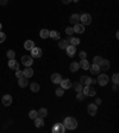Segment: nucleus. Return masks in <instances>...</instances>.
<instances>
[{
  "mask_svg": "<svg viewBox=\"0 0 119 133\" xmlns=\"http://www.w3.org/2000/svg\"><path fill=\"white\" fill-rule=\"evenodd\" d=\"M64 127H66V128H68V130H75V128L78 127V121H76V119L71 118V116L66 118V120H64Z\"/></svg>",
  "mask_w": 119,
  "mask_h": 133,
  "instance_id": "nucleus-1",
  "label": "nucleus"
},
{
  "mask_svg": "<svg viewBox=\"0 0 119 133\" xmlns=\"http://www.w3.org/2000/svg\"><path fill=\"white\" fill-rule=\"evenodd\" d=\"M80 20H81L82 25H89L92 23V16L88 13H85L82 14L81 17H80Z\"/></svg>",
  "mask_w": 119,
  "mask_h": 133,
  "instance_id": "nucleus-2",
  "label": "nucleus"
},
{
  "mask_svg": "<svg viewBox=\"0 0 119 133\" xmlns=\"http://www.w3.org/2000/svg\"><path fill=\"white\" fill-rule=\"evenodd\" d=\"M96 82H98L100 86H106L107 83H109V76L106 75V74H101V75L98 76V80H96Z\"/></svg>",
  "mask_w": 119,
  "mask_h": 133,
  "instance_id": "nucleus-3",
  "label": "nucleus"
},
{
  "mask_svg": "<svg viewBox=\"0 0 119 133\" xmlns=\"http://www.w3.org/2000/svg\"><path fill=\"white\" fill-rule=\"evenodd\" d=\"M52 132L54 133H64L66 132L64 125H63V124H60V123L55 124L54 127H52Z\"/></svg>",
  "mask_w": 119,
  "mask_h": 133,
  "instance_id": "nucleus-4",
  "label": "nucleus"
},
{
  "mask_svg": "<svg viewBox=\"0 0 119 133\" xmlns=\"http://www.w3.org/2000/svg\"><path fill=\"white\" fill-rule=\"evenodd\" d=\"M82 89H83V94H85L86 96H94L95 95V89L93 88L91 84L86 86L85 88H82Z\"/></svg>",
  "mask_w": 119,
  "mask_h": 133,
  "instance_id": "nucleus-5",
  "label": "nucleus"
},
{
  "mask_svg": "<svg viewBox=\"0 0 119 133\" xmlns=\"http://www.w3.org/2000/svg\"><path fill=\"white\" fill-rule=\"evenodd\" d=\"M21 63H23L25 67H31V65H32V63H34V58L31 57V56H27V55H25V56H23V57H21Z\"/></svg>",
  "mask_w": 119,
  "mask_h": 133,
  "instance_id": "nucleus-6",
  "label": "nucleus"
},
{
  "mask_svg": "<svg viewBox=\"0 0 119 133\" xmlns=\"http://www.w3.org/2000/svg\"><path fill=\"white\" fill-rule=\"evenodd\" d=\"M31 51V57H36V58H39L42 57V55H43V51H42V49L41 48H32L30 50Z\"/></svg>",
  "mask_w": 119,
  "mask_h": 133,
  "instance_id": "nucleus-7",
  "label": "nucleus"
},
{
  "mask_svg": "<svg viewBox=\"0 0 119 133\" xmlns=\"http://www.w3.org/2000/svg\"><path fill=\"white\" fill-rule=\"evenodd\" d=\"M96 111H98V106H96L95 103H89L88 107H87V112H88V114L94 116L95 114H96Z\"/></svg>",
  "mask_w": 119,
  "mask_h": 133,
  "instance_id": "nucleus-8",
  "label": "nucleus"
},
{
  "mask_svg": "<svg viewBox=\"0 0 119 133\" xmlns=\"http://www.w3.org/2000/svg\"><path fill=\"white\" fill-rule=\"evenodd\" d=\"M80 83L82 86H88V84H92V79L89 76H86V75H82L80 77Z\"/></svg>",
  "mask_w": 119,
  "mask_h": 133,
  "instance_id": "nucleus-9",
  "label": "nucleus"
},
{
  "mask_svg": "<svg viewBox=\"0 0 119 133\" xmlns=\"http://www.w3.org/2000/svg\"><path fill=\"white\" fill-rule=\"evenodd\" d=\"M1 102H3L4 106H6L8 107L12 103V96L8 95V94H6V95H4L3 96V100H1Z\"/></svg>",
  "mask_w": 119,
  "mask_h": 133,
  "instance_id": "nucleus-10",
  "label": "nucleus"
},
{
  "mask_svg": "<svg viewBox=\"0 0 119 133\" xmlns=\"http://www.w3.org/2000/svg\"><path fill=\"white\" fill-rule=\"evenodd\" d=\"M99 68H100V70H104V71L109 70L110 69V61H107V59H102V61L100 62V64H99Z\"/></svg>",
  "mask_w": 119,
  "mask_h": 133,
  "instance_id": "nucleus-11",
  "label": "nucleus"
},
{
  "mask_svg": "<svg viewBox=\"0 0 119 133\" xmlns=\"http://www.w3.org/2000/svg\"><path fill=\"white\" fill-rule=\"evenodd\" d=\"M74 32H76V33H79V34H81V33H83L85 32V25H82V24H75L74 25Z\"/></svg>",
  "mask_w": 119,
  "mask_h": 133,
  "instance_id": "nucleus-12",
  "label": "nucleus"
},
{
  "mask_svg": "<svg viewBox=\"0 0 119 133\" xmlns=\"http://www.w3.org/2000/svg\"><path fill=\"white\" fill-rule=\"evenodd\" d=\"M60 84H61V88L69 89V88H71V84H73V83H71L70 80H61Z\"/></svg>",
  "mask_w": 119,
  "mask_h": 133,
  "instance_id": "nucleus-13",
  "label": "nucleus"
},
{
  "mask_svg": "<svg viewBox=\"0 0 119 133\" xmlns=\"http://www.w3.org/2000/svg\"><path fill=\"white\" fill-rule=\"evenodd\" d=\"M8 67L11 69H13V70H17V69H19V63L14 58H11L10 61H8Z\"/></svg>",
  "mask_w": 119,
  "mask_h": 133,
  "instance_id": "nucleus-14",
  "label": "nucleus"
},
{
  "mask_svg": "<svg viewBox=\"0 0 119 133\" xmlns=\"http://www.w3.org/2000/svg\"><path fill=\"white\" fill-rule=\"evenodd\" d=\"M23 74L25 77H27V79H29V77H32V76H34V69L30 68V67H26V68L23 70Z\"/></svg>",
  "mask_w": 119,
  "mask_h": 133,
  "instance_id": "nucleus-15",
  "label": "nucleus"
},
{
  "mask_svg": "<svg viewBox=\"0 0 119 133\" xmlns=\"http://www.w3.org/2000/svg\"><path fill=\"white\" fill-rule=\"evenodd\" d=\"M61 80H62V76L60 75V74H57V72L51 75V82L55 83V84H58V83L61 82Z\"/></svg>",
  "mask_w": 119,
  "mask_h": 133,
  "instance_id": "nucleus-16",
  "label": "nucleus"
},
{
  "mask_svg": "<svg viewBox=\"0 0 119 133\" xmlns=\"http://www.w3.org/2000/svg\"><path fill=\"white\" fill-rule=\"evenodd\" d=\"M79 65H80V68H82L83 70H88L89 67H91V64H89V62L87 61V59H81V62L79 63Z\"/></svg>",
  "mask_w": 119,
  "mask_h": 133,
  "instance_id": "nucleus-17",
  "label": "nucleus"
},
{
  "mask_svg": "<svg viewBox=\"0 0 119 133\" xmlns=\"http://www.w3.org/2000/svg\"><path fill=\"white\" fill-rule=\"evenodd\" d=\"M89 70H91V72H92L93 75H99V72H100V68H99V65L94 64V63L89 67Z\"/></svg>",
  "mask_w": 119,
  "mask_h": 133,
  "instance_id": "nucleus-18",
  "label": "nucleus"
},
{
  "mask_svg": "<svg viewBox=\"0 0 119 133\" xmlns=\"http://www.w3.org/2000/svg\"><path fill=\"white\" fill-rule=\"evenodd\" d=\"M66 50H67V55H68L69 57H73V56L75 55V52H76V48L73 46V45H68Z\"/></svg>",
  "mask_w": 119,
  "mask_h": 133,
  "instance_id": "nucleus-19",
  "label": "nucleus"
},
{
  "mask_svg": "<svg viewBox=\"0 0 119 133\" xmlns=\"http://www.w3.org/2000/svg\"><path fill=\"white\" fill-rule=\"evenodd\" d=\"M18 84H19V87H21V88H24V87H26V86L29 84L27 77L23 76V77H20V79H18Z\"/></svg>",
  "mask_w": 119,
  "mask_h": 133,
  "instance_id": "nucleus-20",
  "label": "nucleus"
},
{
  "mask_svg": "<svg viewBox=\"0 0 119 133\" xmlns=\"http://www.w3.org/2000/svg\"><path fill=\"white\" fill-rule=\"evenodd\" d=\"M35 120V126L36 127H43V125H44V121H43V118H41V116H37L36 119H34Z\"/></svg>",
  "mask_w": 119,
  "mask_h": 133,
  "instance_id": "nucleus-21",
  "label": "nucleus"
},
{
  "mask_svg": "<svg viewBox=\"0 0 119 133\" xmlns=\"http://www.w3.org/2000/svg\"><path fill=\"white\" fill-rule=\"evenodd\" d=\"M79 20H80V16H79V14H71L70 16V18H69V21H70L71 24H78L79 23Z\"/></svg>",
  "mask_w": 119,
  "mask_h": 133,
  "instance_id": "nucleus-22",
  "label": "nucleus"
},
{
  "mask_svg": "<svg viewBox=\"0 0 119 133\" xmlns=\"http://www.w3.org/2000/svg\"><path fill=\"white\" fill-rule=\"evenodd\" d=\"M49 37H51L52 39H55V41H57V39H60L61 34H60V32H57V31H49Z\"/></svg>",
  "mask_w": 119,
  "mask_h": 133,
  "instance_id": "nucleus-23",
  "label": "nucleus"
},
{
  "mask_svg": "<svg viewBox=\"0 0 119 133\" xmlns=\"http://www.w3.org/2000/svg\"><path fill=\"white\" fill-rule=\"evenodd\" d=\"M32 48H35V43L32 41H26L24 43V49H25V50H29V51H30Z\"/></svg>",
  "mask_w": 119,
  "mask_h": 133,
  "instance_id": "nucleus-24",
  "label": "nucleus"
},
{
  "mask_svg": "<svg viewBox=\"0 0 119 133\" xmlns=\"http://www.w3.org/2000/svg\"><path fill=\"white\" fill-rule=\"evenodd\" d=\"M69 45V42L67 39H62L58 42V48L60 49H67V46Z\"/></svg>",
  "mask_w": 119,
  "mask_h": 133,
  "instance_id": "nucleus-25",
  "label": "nucleus"
},
{
  "mask_svg": "<svg viewBox=\"0 0 119 133\" xmlns=\"http://www.w3.org/2000/svg\"><path fill=\"white\" fill-rule=\"evenodd\" d=\"M69 69H70L71 72H76L80 69V65H79V63H76V62H73L70 64V67H69Z\"/></svg>",
  "mask_w": 119,
  "mask_h": 133,
  "instance_id": "nucleus-26",
  "label": "nucleus"
},
{
  "mask_svg": "<svg viewBox=\"0 0 119 133\" xmlns=\"http://www.w3.org/2000/svg\"><path fill=\"white\" fill-rule=\"evenodd\" d=\"M68 42L70 43V45H73V46H76V45L80 44V39H79V38H76V37H71V38H69Z\"/></svg>",
  "mask_w": 119,
  "mask_h": 133,
  "instance_id": "nucleus-27",
  "label": "nucleus"
},
{
  "mask_svg": "<svg viewBox=\"0 0 119 133\" xmlns=\"http://www.w3.org/2000/svg\"><path fill=\"white\" fill-rule=\"evenodd\" d=\"M71 87H74V90H76V92H81L83 88V86L80 82H74V84H71Z\"/></svg>",
  "mask_w": 119,
  "mask_h": 133,
  "instance_id": "nucleus-28",
  "label": "nucleus"
},
{
  "mask_svg": "<svg viewBox=\"0 0 119 133\" xmlns=\"http://www.w3.org/2000/svg\"><path fill=\"white\" fill-rule=\"evenodd\" d=\"M39 36H41V38H43V39L48 38L49 37V30H47V29H42L41 32H39Z\"/></svg>",
  "mask_w": 119,
  "mask_h": 133,
  "instance_id": "nucleus-29",
  "label": "nucleus"
},
{
  "mask_svg": "<svg viewBox=\"0 0 119 133\" xmlns=\"http://www.w3.org/2000/svg\"><path fill=\"white\" fill-rule=\"evenodd\" d=\"M30 88H31V90H32L34 93L39 92V84H38V83H36V82H34V83H31Z\"/></svg>",
  "mask_w": 119,
  "mask_h": 133,
  "instance_id": "nucleus-30",
  "label": "nucleus"
},
{
  "mask_svg": "<svg viewBox=\"0 0 119 133\" xmlns=\"http://www.w3.org/2000/svg\"><path fill=\"white\" fill-rule=\"evenodd\" d=\"M37 113H38V115L41 116V118H45V116L48 115V111L45 108H41Z\"/></svg>",
  "mask_w": 119,
  "mask_h": 133,
  "instance_id": "nucleus-31",
  "label": "nucleus"
},
{
  "mask_svg": "<svg viewBox=\"0 0 119 133\" xmlns=\"http://www.w3.org/2000/svg\"><path fill=\"white\" fill-rule=\"evenodd\" d=\"M6 56L10 58V59H11V58H14V57H16V52H14L13 50H7Z\"/></svg>",
  "mask_w": 119,
  "mask_h": 133,
  "instance_id": "nucleus-32",
  "label": "nucleus"
},
{
  "mask_svg": "<svg viewBox=\"0 0 119 133\" xmlns=\"http://www.w3.org/2000/svg\"><path fill=\"white\" fill-rule=\"evenodd\" d=\"M55 93H56V95H57V96H62L63 94H64V89L61 88V87H60V88H56Z\"/></svg>",
  "mask_w": 119,
  "mask_h": 133,
  "instance_id": "nucleus-33",
  "label": "nucleus"
},
{
  "mask_svg": "<svg viewBox=\"0 0 119 133\" xmlns=\"http://www.w3.org/2000/svg\"><path fill=\"white\" fill-rule=\"evenodd\" d=\"M29 116H30V119H36L38 116V113L36 112V111H31V112L29 113Z\"/></svg>",
  "mask_w": 119,
  "mask_h": 133,
  "instance_id": "nucleus-34",
  "label": "nucleus"
},
{
  "mask_svg": "<svg viewBox=\"0 0 119 133\" xmlns=\"http://www.w3.org/2000/svg\"><path fill=\"white\" fill-rule=\"evenodd\" d=\"M102 61V58L100 57V56H95L94 57V59H93V63H94V64H100V62Z\"/></svg>",
  "mask_w": 119,
  "mask_h": 133,
  "instance_id": "nucleus-35",
  "label": "nucleus"
},
{
  "mask_svg": "<svg viewBox=\"0 0 119 133\" xmlns=\"http://www.w3.org/2000/svg\"><path fill=\"white\" fill-rule=\"evenodd\" d=\"M112 81H113V83H114V84H118V82H119V75L117 74V72L114 74V75H113Z\"/></svg>",
  "mask_w": 119,
  "mask_h": 133,
  "instance_id": "nucleus-36",
  "label": "nucleus"
},
{
  "mask_svg": "<svg viewBox=\"0 0 119 133\" xmlns=\"http://www.w3.org/2000/svg\"><path fill=\"white\" fill-rule=\"evenodd\" d=\"M16 76H17V79H20V77H23V76H24L23 70H19V69H17V70H16Z\"/></svg>",
  "mask_w": 119,
  "mask_h": 133,
  "instance_id": "nucleus-37",
  "label": "nucleus"
},
{
  "mask_svg": "<svg viewBox=\"0 0 119 133\" xmlns=\"http://www.w3.org/2000/svg\"><path fill=\"white\" fill-rule=\"evenodd\" d=\"M66 33L68 34V36H71V34L74 33V29L73 27H67L66 29Z\"/></svg>",
  "mask_w": 119,
  "mask_h": 133,
  "instance_id": "nucleus-38",
  "label": "nucleus"
},
{
  "mask_svg": "<svg viewBox=\"0 0 119 133\" xmlns=\"http://www.w3.org/2000/svg\"><path fill=\"white\" fill-rule=\"evenodd\" d=\"M5 39H6V34L0 31V43H4V42H5Z\"/></svg>",
  "mask_w": 119,
  "mask_h": 133,
  "instance_id": "nucleus-39",
  "label": "nucleus"
},
{
  "mask_svg": "<svg viewBox=\"0 0 119 133\" xmlns=\"http://www.w3.org/2000/svg\"><path fill=\"white\" fill-rule=\"evenodd\" d=\"M83 94H82L81 92H78V95H76V98H78V100L79 101H81V100H83Z\"/></svg>",
  "mask_w": 119,
  "mask_h": 133,
  "instance_id": "nucleus-40",
  "label": "nucleus"
},
{
  "mask_svg": "<svg viewBox=\"0 0 119 133\" xmlns=\"http://www.w3.org/2000/svg\"><path fill=\"white\" fill-rule=\"evenodd\" d=\"M79 56H80V58H81V59H85V58L87 57V54H86L85 51H81L80 54H79Z\"/></svg>",
  "mask_w": 119,
  "mask_h": 133,
  "instance_id": "nucleus-41",
  "label": "nucleus"
},
{
  "mask_svg": "<svg viewBox=\"0 0 119 133\" xmlns=\"http://www.w3.org/2000/svg\"><path fill=\"white\" fill-rule=\"evenodd\" d=\"M7 1H8V0H0V5L5 6V5H7Z\"/></svg>",
  "mask_w": 119,
  "mask_h": 133,
  "instance_id": "nucleus-42",
  "label": "nucleus"
},
{
  "mask_svg": "<svg viewBox=\"0 0 119 133\" xmlns=\"http://www.w3.org/2000/svg\"><path fill=\"white\" fill-rule=\"evenodd\" d=\"M100 103H101V100H100V99L95 100V105H96V106H98V105H100Z\"/></svg>",
  "mask_w": 119,
  "mask_h": 133,
  "instance_id": "nucleus-43",
  "label": "nucleus"
},
{
  "mask_svg": "<svg viewBox=\"0 0 119 133\" xmlns=\"http://www.w3.org/2000/svg\"><path fill=\"white\" fill-rule=\"evenodd\" d=\"M62 3L63 4H69V3H71V0H62Z\"/></svg>",
  "mask_w": 119,
  "mask_h": 133,
  "instance_id": "nucleus-44",
  "label": "nucleus"
},
{
  "mask_svg": "<svg viewBox=\"0 0 119 133\" xmlns=\"http://www.w3.org/2000/svg\"><path fill=\"white\" fill-rule=\"evenodd\" d=\"M118 89V84H114V87H113V90H117Z\"/></svg>",
  "mask_w": 119,
  "mask_h": 133,
  "instance_id": "nucleus-45",
  "label": "nucleus"
},
{
  "mask_svg": "<svg viewBox=\"0 0 119 133\" xmlns=\"http://www.w3.org/2000/svg\"><path fill=\"white\" fill-rule=\"evenodd\" d=\"M71 1H74V3H78L79 0H71Z\"/></svg>",
  "mask_w": 119,
  "mask_h": 133,
  "instance_id": "nucleus-46",
  "label": "nucleus"
},
{
  "mask_svg": "<svg viewBox=\"0 0 119 133\" xmlns=\"http://www.w3.org/2000/svg\"><path fill=\"white\" fill-rule=\"evenodd\" d=\"M1 27H3V25H1V23H0V31H1Z\"/></svg>",
  "mask_w": 119,
  "mask_h": 133,
  "instance_id": "nucleus-47",
  "label": "nucleus"
}]
</instances>
